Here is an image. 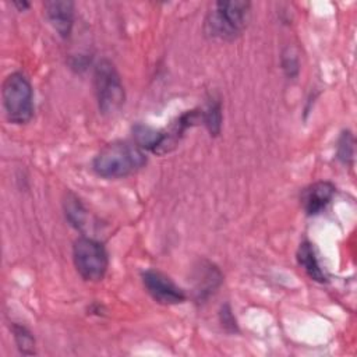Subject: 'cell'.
Returning a JSON list of instances; mask_svg holds the SVG:
<instances>
[{"instance_id":"1","label":"cell","mask_w":357,"mask_h":357,"mask_svg":"<svg viewBox=\"0 0 357 357\" xmlns=\"http://www.w3.org/2000/svg\"><path fill=\"white\" fill-rule=\"evenodd\" d=\"M145 163V153L137 144L113 141L96 153L92 169L103 178H123L142 169Z\"/></svg>"},{"instance_id":"2","label":"cell","mask_w":357,"mask_h":357,"mask_svg":"<svg viewBox=\"0 0 357 357\" xmlns=\"http://www.w3.org/2000/svg\"><path fill=\"white\" fill-rule=\"evenodd\" d=\"M251 3L245 0L216 1L206 14L204 29L211 39L230 42L247 28Z\"/></svg>"},{"instance_id":"3","label":"cell","mask_w":357,"mask_h":357,"mask_svg":"<svg viewBox=\"0 0 357 357\" xmlns=\"http://www.w3.org/2000/svg\"><path fill=\"white\" fill-rule=\"evenodd\" d=\"M1 99L6 117L13 124H25L33 116V93L22 73H11L1 85Z\"/></svg>"},{"instance_id":"4","label":"cell","mask_w":357,"mask_h":357,"mask_svg":"<svg viewBox=\"0 0 357 357\" xmlns=\"http://www.w3.org/2000/svg\"><path fill=\"white\" fill-rule=\"evenodd\" d=\"M93 88L98 100V107L102 114L110 116L120 110L124 103V86L114 64L103 59L93 73Z\"/></svg>"},{"instance_id":"5","label":"cell","mask_w":357,"mask_h":357,"mask_svg":"<svg viewBox=\"0 0 357 357\" xmlns=\"http://www.w3.org/2000/svg\"><path fill=\"white\" fill-rule=\"evenodd\" d=\"M73 259L77 272L82 279L89 282L102 280L109 265L107 252L103 244L89 237H79L74 241Z\"/></svg>"},{"instance_id":"6","label":"cell","mask_w":357,"mask_h":357,"mask_svg":"<svg viewBox=\"0 0 357 357\" xmlns=\"http://www.w3.org/2000/svg\"><path fill=\"white\" fill-rule=\"evenodd\" d=\"M142 283L149 296L159 304L173 305L185 300V293L167 275L156 269L142 272Z\"/></svg>"},{"instance_id":"7","label":"cell","mask_w":357,"mask_h":357,"mask_svg":"<svg viewBox=\"0 0 357 357\" xmlns=\"http://www.w3.org/2000/svg\"><path fill=\"white\" fill-rule=\"evenodd\" d=\"M134 141L141 149H146L155 153H163L174 146L176 141L169 131L156 130L145 124H135L132 127Z\"/></svg>"},{"instance_id":"8","label":"cell","mask_w":357,"mask_h":357,"mask_svg":"<svg viewBox=\"0 0 357 357\" xmlns=\"http://www.w3.org/2000/svg\"><path fill=\"white\" fill-rule=\"evenodd\" d=\"M43 7L54 31L61 38H68L74 22V3L68 0H50Z\"/></svg>"},{"instance_id":"9","label":"cell","mask_w":357,"mask_h":357,"mask_svg":"<svg viewBox=\"0 0 357 357\" xmlns=\"http://www.w3.org/2000/svg\"><path fill=\"white\" fill-rule=\"evenodd\" d=\"M335 195V185L329 181H317L301 192V205L307 215L322 212Z\"/></svg>"},{"instance_id":"10","label":"cell","mask_w":357,"mask_h":357,"mask_svg":"<svg viewBox=\"0 0 357 357\" xmlns=\"http://www.w3.org/2000/svg\"><path fill=\"white\" fill-rule=\"evenodd\" d=\"M297 262L307 273V276L315 282H326V276L318 262L314 247L308 241H303L297 250Z\"/></svg>"},{"instance_id":"11","label":"cell","mask_w":357,"mask_h":357,"mask_svg":"<svg viewBox=\"0 0 357 357\" xmlns=\"http://www.w3.org/2000/svg\"><path fill=\"white\" fill-rule=\"evenodd\" d=\"M13 333L15 343L22 354H33L35 353V339L32 333L22 325H13Z\"/></svg>"},{"instance_id":"12","label":"cell","mask_w":357,"mask_h":357,"mask_svg":"<svg viewBox=\"0 0 357 357\" xmlns=\"http://www.w3.org/2000/svg\"><path fill=\"white\" fill-rule=\"evenodd\" d=\"M202 116H204L205 126L208 127L211 135H218L219 131H220V124H222L220 103L218 100L216 102H211Z\"/></svg>"},{"instance_id":"13","label":"cell","mask_w":357,"mask_h":357,"mask_svg":"<svg viewBox=\"0 0 357 357\" xmlns=\"http://www.w3.org/2000/svg\"><path fill=\"white\" fill-rule=\"evenodd\" d=\"M353 149V138L350 135V132H343L340 139H339V146H337V155L339 159L343 160L346 163V160L349 158H351V153L347 149Z\"/></svg>"},{"instance_id":"14","label":"cell","mask_w":357,"mask_h":357,"mask_svg":"<svg viewBox=\"0 0 357 357\" xmlns=\"http://www.w3.org/2000/svg\"><path fill=\"white\" fill-rule=\"evenodd\" d=\"M66 211H67V212H66V213H67V218H68V220H70L73 225H75L77 227H78L79 225H82L84 211H82L79 202H77V199H74V202H70V201H68V206L66 208Z\"/></svg>"},{"instance_id":"15","label":"cell","mask_w":357,"mask_h":357,"mask_svg":"<svg viewBox=\"0 0 357 357\" xmlns=\"http://www.w3.org/2000/svg\"><path fill=\"white\" fill-rule=\"evenodd\" d=\"M220 321H222V325L227 329V331H236V321L231 315V311L229 308V305H225L220 311Z\"/></svg>"},{"instance_id":"16","label":"cell","mask_w":357,"mask_h":357,"mask_svg":"<svg viewBox=\"0 0 357 357\" xmlns=\"http://www.w3.org/2000/svg\"><path fill=\"white\" fill-rule=\"evenodd\" d=\"M14 6L18 7L20 11H24V10H26L29 7V3H26V1H14Z\"/></svg>"}]
</instances>
